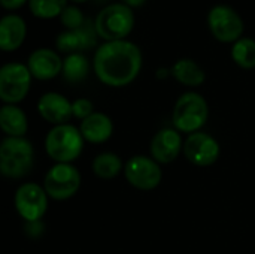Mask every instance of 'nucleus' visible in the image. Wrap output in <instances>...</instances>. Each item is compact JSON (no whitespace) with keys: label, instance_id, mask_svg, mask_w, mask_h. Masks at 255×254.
Listing matches in <instances>:
<instances>
[{"label":"nucleus","instance_id":"nucleus-1","mask_svg":"<svg viewBox=\"0 0 255 254\" xmlns=\"http://www.w3.org/2000/svg\"><path fill=\"white\" fill-rule=\"evenodd\" d=\"M93 67L96 76L105 85L126 87L131 84L140 72V48L126 39L105 42L96 51Z\"/></svg>","mask_w":255,"mask_h":254},{"label":"nucleus","instance_id":"nucleus-2","mask_svg":"<svg viewBox=\"0 0 255 254\" xmlns=\"http://www.w3.org/2000/svg\"><path fill=\"white\" fill-rule=\"evenodd\" d=\"M34 166V148L27 138L6 136L0 145V172L6 178L27 177Z\"/></svg>","mask_w":255,"mask_h":254},{"label":"nucleus","instance_id":"nucleus-3","mask_svg":"<svg viewBox=\"0 0 255 254\" xmlns=\"http://www.w3.org/2000/svg\"><path fill=\"white\" fill-rule=\"evenodd\" d=\"M209 118V106L206 99L196 93L187 91L178 97L172 112V121L181 133H196L206 124Z\"/></svg>","mask_w":255,"mask_h":254},{"label":"nucleus","instance_id":"nucleus-4","mask_svg":"<svg viewBox=\"0 0 255 254\" xmlns=\"http://www.w3.org/2000/svg\"><path fill=\"white\" fill-rule=\"evenodd\" d=\"M84 142L78 127L72 124L54 126L45 138V151L55 163H72L84 151Z\"/></svg>","mask_w":255,"mask_h":254},{"label":"nucleus","instance_id":"nucleus-5","mask_svg":"<svg viewBox=\"0 0 255 254\" xmlns=\"http://www.w3.org/2000/svg\"><path fill=\"white\" fill-rule=\"evenodd\" d=\"M94 25L105 42L123 40L134 27L133 9L124 3H111L99 12Z\"/></svg>","mask_w":255,"mask_h":254},{"label":"nucleus","instance_id":"nucleus-6","mask_svg":"<svg viewBox=\"0 0 255 254\" xmlns=\"http://www.w3.org/2000/svg\"><path fill=\"white\" fill-rule=\"evenodd\" d=\"M31 73L27 64L10 61L0 69V99L4 105H16L22 102L30 90Z\"/></svg>","mask_w":255,"mask_h":254},{"label":"nucleus","instance_id":"nucleus-7","mask_svg":"<svg viewBox=\"0 0 255 254\" xmlns=\"http://www.w3.org/2000/svg\"><path fill=\"white\" fill-rule=\"evenodd\" d=\"M81 187V174L72 163H55L43 178V189L54 201L73 198Z\"/></svg>","mask_w":255,"mask_h":254},{"label":"nucleus","instance_id":"nucleus-8","mask_svg":"<svg viewBox=\"0 0 255 254\" xmlns=\"http://www.w3.org/2000/svg\"><path fill=\"white\" fill-rule=\"evenodd\" d=\"M124 177L130 186L137 190L149 192L160 186L163 180V172L160 163H157L151 156H133L124 165Z\"/></svg>","mask_w":255,"mask_h":254},{"label":"nucleus","instance_id":"nucleus-9","mask_svg":"<svg viewBox=\"0 0 255 254\" xmlns=\"http://www.w3.org/2000/svg\"><path fill=\"white\" fill-rule=\"evenodd\" d=\"M208 25L220 42H236L244 33V19L229 4H215L208 13Z\"/></svg>","mask_w":255,"mask_h":254},{"label":"nucleus","instance_id":"nucleus-10","mask_svg":"<svg viewBox=\"0 0 255 254\" xmlns=\"http://www.w3.org/2000/svg\"><path fill=\"white\" fill-rule=\"evenodd\" d=\"M48 198L43 186L24 183L16 189L13 204L24 222H39L48 211Z\"/></svg>","mask_w":255,"mask_h":254},{"label":"nucleus","instance_id":"nucleus-11","mask_svg":"<svg viewBox=\"0 0 255 254\" xmlns=\"http://www.w3.org/2000/svg\"><path fill=\"white\" fill-rule=\"evenodd\" d=\"M221 154V147L218 141L205 132H196L188 135L184 142V156L185 159L200 168L214 165Z\"/></svg>","mask_w":255,"mask_h":254},{"label":"nucleus","instance_id":"nucleus-12","mask_svg":"<svg viewBox=\"0 0 255 254\" xmlns=\"http://www.w3.org/2000/svg\"><path fill=\"white\" fill-rule=\"evenodd\" d=\"M184 142L181 132L176 129H161L151 139V157L160 165L172 163L178 159L179 153L184 151Z\"/></svg>","mask_w":255,"mask_h":254},{"label":"nucleus","instance_id":"nucleus-13","mask_svg":"<svg viewBox=\"0 0 255 254\" xmlns=\"http://www.w3.org/2000/svg\"><path fill=\"white\" fill-rule=\"evenodd\" d=\"M37 111L45 121L54 126L67 124V121L73 117L72 102L66 96L55 91H48L39 97Z\"/></svg>","mask_w":255,"mask_h":254},{"label":"nucleus","instance_id":"nucleus-14","mask_svg":"<svg viewBox=\"0 0 255 254\" xmlns=\"http://www.w3.org/2000/svg\"><path fill=\"white\" fill-rule=\"evenodd\" d=\"M96 36H99L96 25L87 19L81 28L66 30L60 33L55 37V46L60 52H66V54L81 52L96 45Z\"/></svg>","mask_w":255,"mask_h":254},{"label":"nucleus","instance_id":"nucleus-15","mask_svg":"<svg viewBox=\"0 0 255 254\" xmlns=\"http://www.w3.org/2000/svg\"><path fill=\"white\" fill-rule=\"evenodd\" d=\"M27 67L33 78L39 81H49L61 73L63 58L54 49L39 48L28 55Z\"/></svg>","mask_w":255,"mask_h":254},{"label":"nucleus","instance_id":"nucleus-16","mask_svg":"<svg viewBox=\"0 0 255 254\" xmlns=\"http://www.w3.org/2000/svg\"><path fill=\"white\" fill-rule=\"evenodd\" d=\"M79 132L85 142L103 144L111 139L114 133V123L109 115L103 112H94L79 124Z\"/></svg>","mask_w":255,"mask_h":254},{"label":"nucleus","instance_id":"nucleus-17","mask_svg":"<svg viewBox=\"0 0 255 254\" xmlns=\"http://www.w3.org/2000/svg\"><path fill=\"white\" fill-rule=\"evenodd\" d=\"M27 34L25 21L15 13L4 15L0 21V48L3 51L18 49Z\"/></svg>","mask_w":255,"mask_h":254},{"label":"nucleus","instance_id":"nucleus-18","mask_svg":"<svg viewBox=\"0 0 255 254\" xmlns=\"http://www.w3.org/2000/svg\"><path fill=\"white\" fill-rule=\"evenodd\" d=\"M0 129L9 138H25L28 121L18 105H3L0 109Z\"/></svg>","mask_w":255,"mask_h":254},{"label":"nucleus","instance_id":"nucleus-19","mask_svg":"<svg viewBox=\"0 0 255 254\" xmlns=\"http://www.w3.org/2000/svg\"><path fill=\"white\" fill-rule=\"evenodd\" d=\"M170 73L173 75V78L178 82H181L187 87H199L206 79L205 70L199 66L197 61H194L191 58H179L172 66Z\"/></svg>","mask_w":255,"mask_h":254},{"label":"nucleus","instance_id":"nucleus-20","mask_svg":"<svg viewBox=\"0 0 255 254\" xmlns=\"http://www.w3.org/2000/svg\"><path fill=\"white\" fill-rule=\"evenodd\" d=\"M91 169L97 178L112 180V178L118 177L121 171H124V165L118 154L105 151L94 157V160L91 163Z\"/></svg>","mask_w":255,"mask_h":254},{"label":"nucleus","instance_id":"nucleus-21","mask_svg":"<svg viewBox=\"0 0 255 254\" xmlns=\"http://www.w3.org/2000/svg\"><path fill=\"white\" fill-rule=\"evenodd\" d=\"M90 72V63L88 58L82 52H73L67 54L63 60V76L70 84L82 82Z\"/></svg>","mask_w":255,"mask_h":254},{"label":"nucleus","instance_id":"nucleus-22","mask_svg":"<svg viewBox=\"0 0 255 254\" xmlns=\"http://www.w3.org/2000/svg\"><path fill=\"white\" fill-rule=\"evenodd\" d=\"M232 58L242 69L255 67V40L253 37H241L232 46Z\"/></svg>","mask_w":255,"mask_h":254},{"label":"nucleus","instance_id":"nucleus-23","mask_svg":"<svg viewBox=\"0 0 255 254\" xmlns=\"http://www.w3.org/2000/svg\"><path fill=\"white\" fill-rule=\"evenodd\" d=\"M66 6L67 0H28V7L37 18L60 16Z\"/></svg>","mask_w":255,"mask_h":254},{"label":"nucleus","instance_id":"nucleus-24","mask_svg":"<svg viewBox=\"0 0 255 254\" xmlns=\"http://www.w3.org/2000/svg\"><path fill=\"white\" fill-rule=\"evenodd\" d=\"M60 21L67 30H76V28H81L87 19L84 18V13L78 6L67 4L60 15Z\"/></svg>","mask_w":255,"mask_h":254},{"label":"nucleus","instance_id":"nucleus-25","mask_svg":"<svg viewBox=\"0 0 255 254\" xmlns=\"http://www.w3.org/2000/svg\"><path fill=\"white\" fill-rule=\"evenodd\" d=\"M94 112H96L94 111V105L87 97H79V99H76V100L72 102V114H73L75 118H78L81 121L85 120V118H88Z\"/></svg>","mask_w":255,"mask_h":254},{"label":"nucleus","instance_id":"nucleus-26","mask_svg":"<svg viewBox=\"0 0 255 254\" xmlns=\"http://www.w3.org/2000/svg\"><path fill=\"white\" fill-rule=\"evenodd\" d=\"M25 234L30 238H39L43 232V223L42 220L39 222H25Z\"/></svg>","mask_w":255,"mask_h":254},{"label":"nucleus","instance_id":"nucleus-27","mask_svg":"<svg viewBox=\"0 0 255 254\" xmlns=\"http://www.w3.org/2000/svg\"><path fill=\"white\" fill-rule=\"evenodd\" d=\"M25 1L28 0H0L1 6L7 10H15V9H19Z\"/></svg>","mask_w":255,"mask_h":254},{"label":"nucleus","instance_id":"nucleus-28","mask_svg":"<svg viewBox=\"0 0 255 254\" xmlns=\"http://www.w3.org/2000/svg\"><path fill=\"white\" fill-rule=\"evenodd\" d=\"M121 3L127 4L128 7H140L146 3V0H123Z\"/></svg>","mask_w":255,"mask_h":254},{"label":"nucleus","instance_id":"nucleus-29","mask_svg":"<svg viewBox=\"0 0 255 254\" xmlns=\"http://www.w3.org/2000/svg\"><path fill=\"white\" fill-rule=\"evenodd\" d=\"M70 1H73V3H82V1H87V0H70Z\"/></svg>","mask_w":255,"mask_h":254}]
</instances>
